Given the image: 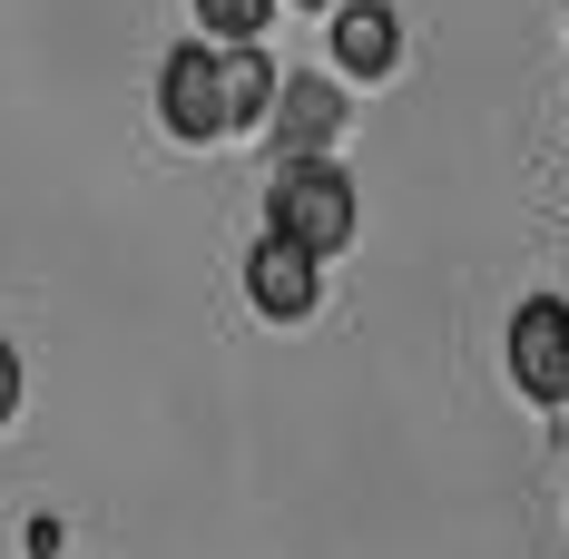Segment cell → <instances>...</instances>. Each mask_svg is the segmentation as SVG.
<instances>
[{"label": "cell", "instance_id": "cell-1", "mask_svg": "<svg viewBox=\"0 0 569 559\" xmlns=\"http://www.w3.org/2000/svg\"><path fill=\"white\" fill-rule=\"evenodd\" d=\"M266 226L315 246V256H343L353 246V177L335 158H276V187H266Z\"/></svg>", "mask_w": 569, "mask_h": 559}, {"label": "cell", "instance_id": "cell-2", "mask_svg": "<svg viewBox=\"0 0 569 559\" xmlns=\"http://www.w3.org/2000/svg\"><path fill=\"white\" fill-rule=\"evenodd\" d=\"M246 305H256L266 325H305V315L325 305V256L266 226V236H256V256H246Z\"/></svg>", "mask_w": 569, "mask_h": 559}, {"label": "cell", "instance_id": "cell-3", "mask_svg": "<svg viewBox=\"0 0 569 559\" xmlns=\"http://www.w3.org/2000/svg\"><path fill=\"white\" fill-rule=\"evenodd\" d=\"M158 118H168V138H187V148L227 138V99H217V40H187V50H168V69H158Z\"/></svg>", "mask_w": 569, "mask_h": 559}, {"label": "cell", "instance_id": "cell-4", "mask_svg": "<svg viewBox=\"0 0 569 559\" xmlns=\"http://www.w3.org/2000/svg\"><path fill=\"white\" fill-rule=\"evenodd\" d=\"M511 383L530 402H560L569 392V305L560 295H530L511 315Z\"/></svg>", "mask_w": 569, "mask_h": 559}, {"label": "cell", "instance_id": "cell-5", "mask_svg": "<svg viewBox=\"0 0 569 559\" xmlns=\"http://www.w3.org/2000/svg\"><path fill=\"white\" fill-rule=\"evenodd\" d=\"M343 89L335 79H284L276 89V118H266V138H276V158H325L343 138Z\"/></svg>", "mask_w": 569, "mask_h": 559}, {"label": "cell", "instance_id": "cell-6", "mask_svg": "<svg viewBox=\"0 0 569 559\" xmlns=\"http://www.w3.org/2000/svg\"><path fill=\"white\" fill-rule=\"evenodd\" d=\"M335 69L343 79H393L402 69V20L383 0H335Z\"/></svg>", "mask_w": 569, "mask_h": 559}, {"label": "cell", "instance_id": "cell-7", "mask_svg": "<svg viewBox=\"0 0 569 559\" xmlns=\"http://www.w3.org/2000/svg\"><path fill=\"white\" fill-rule=\"evenodd\" d=\"M276 59L256 50V40H217V99H227V138L236 128H266L276 118Z\"/></svg>", "mask_w": 569, "mask_h": 559}, {"label": "cell", "instance_id": "cell-8", "mask_svg": "<svg viewBox=\"0 0 569 559\" xmlns=\"http://www.w3.org/2000/svg\"><path fill=\"white\" fill-rule=\"evenodd\" d=\"M276 20V0H197V30L207 40H256Z\"/></svg>", "mask_w": 569, "mask_h": 559}, {"label": "cell", "instance_id": "cell-9", "mask_svg": "<svg viewBox=\"0 0 569 559\" xmlns=\"http://www.w3.org/2000/svg\"><path fill=\"white\" fill-rule=\"evenodd\" d=\"M10 412H20V353L0 343V422H10Z\"/></svg>", "mask_w": 569, "mask_h": 559}, {"label": "cell", "instance_id": "cell-10", "mask_svg": "<svg viewBox=\"0 0 569 559\" xmlns=\"http://www.w3.org/2000/svg\"><path fill=\"white\" fill-rule=\"evenodd\" d=\"M305 10H335V0H305Z\"/></svg>", "mask_w": 569, "mask_h": 559}]
</instances>
